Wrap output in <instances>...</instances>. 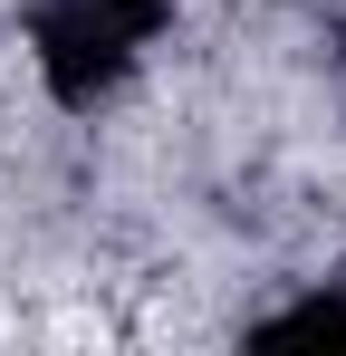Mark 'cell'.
<instances>
[{
	"mask_svg": "<svg viewBox=\"0 0 346 356\" xmlns=\"http://www.w3.org/2000/svg\"><path fill=\"white\" fill-rule=\"evenodd\" d=\"M29 49H39V77H49L58 106H97L135 77V29L115 19L106 0H39L29 10Z\"/></svg>",
	"mask_w": 346,
	"mask_h": 356,
	"instance_id": "cell-1",
	"label": "cell"
},
{
	"mask_svg": "<svg viewBox=\"0 0 346 356\" xmlns=\"http://www.w3.org/2000/svg\"><path fill=\"white\" fill-rule=\"evenodd\" d=\"M250 337H260V347H346V289L298 298V308H279V318H260Z\"/></svg>",
	"mask_w": 346,
	"mask_h": 356,
	"instance_id": "cell-2",
	"label": "cell"
},
{
	"mask_svg": "<svg viewBox=\"0 0 346 356\" xmlns=\"http://www.w3.org/2000/svg\"><path fill=\"white\" fill-rule=\"evenodd\" d=\"M106 10L125 19V29H135V39H154V29L173 19V0H106Z\"/></svg>",
	"mask_w": 346,
	"mask_h": 356,
	"instance_id": "cell-3",
	"label": "cell"
}]
</instances>
